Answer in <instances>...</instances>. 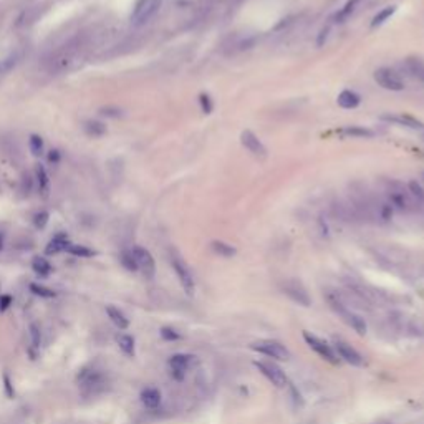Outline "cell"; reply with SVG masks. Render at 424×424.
Returning a JSON list of instances; mask_svg holds the SVG:
<instances>
[{"label":"cell","instance_id":"13","mask_svg":"<svg viewBox=\"0 0 424 424\" xmlns=\"http://www.w3.org/2000/svg\"><path fill=\"white\" fill-rule=\"evenodd\" d=\"M240 143L250 154H253L256 158H265L267 156V147L264 146L262 141L259 139L250 130H245L240 133Z\"/></svg>","mask_w":424,"mask_h":424},{"label":"cell","instance_id":"18","mask_svg":"<svg viewBox=\"0 0 424 424\" xmlns=\"http://www.w3.org/2000/svg\"><path fill=\"white\" fill-rule=\"evenodd\" d=\"M70 245H72V242L68 240V236L67 234H61V232H60V234H56L50 240V242H48L45 252H47V256H56V253L68 250Z\"/></svg>","mask_w":424,"mask_h":424},{"label":"cell","instance_id":"4","mask_svg":"<svg viewBox=\"0 0 424 424\" xmlns=\"http://www.w3.org/2000/svg\"><path fill=\"white\" fill-rule=\"evenodd\" d=\"M161 7V0H138L131 13V24L134 27H141L156 15Z\"/></svg>","mask_w":424,"mask_h":424},{"label":"cell","instance_id":"16","mask_svg":"<svg viewBox=\"0 0 424 424\" xmlns=\"http://www.w3.org/2000/svg\"><path fill=\"white\" fill-rule=\"evenodd\" d=\"M335 348H336V353L340 355L342 359H345L346 363H350L353 366H362L363 365V356L359 355V353L355 350V348H351V346L348 343H345V342H336L335 345Z\"/></svg>","mask_w":424,"mask_h":424},{"label":"cell","instance_id":"9","mask_svg":"<svg viewBox=\"0 0 424 424\" xmlns=\"http://www.w3.org/2000/svg\"><path fill=\"white\" fill-rule=\"evenodd\" d=\"M303 340H305L310 348L315 350L323 359H327V362H330V363H338L336 353L331 350V346L327 342L320 340V338L315 336V335H310L308 331H303Z\"/></svg>","mask_w":424,"mask_h":424},{"label":"cell","instance_id":"39","mask_svg":"<svg viewBox=\"0 0 424 424\" xmlns=\"http://www.w3.org/2000/svg\"><path fill=\"white\" fill-rule=\"evenodd\" d=\"M100 113L103 116H108V118H121L123 116V111L116 108V106H106V108H101Z\"/></svg>","mask_w":424,"mask_h":424},{"label":"cell","instance_id":"26","mask_svg":"<svg viewBox=\"0 0 424 424\" xmlns=\"http://www.w3.org/2000/svg\"><path fill=\"white\" fill-rule=\"evenodd\" d=\"M210 249L214 250L217 256H222V257L236 256V249H234V247L222 242V240H214V242H210Z\"/></svg>","mask_w":424,"mask_h":424},{"label":"cell","instance_id":"24","mask_svg":"<svg viewBox=\"0 0 424 424\" xmlns=\"http://www.w3.org/2000/svg\"><path fill=\"white\" fill-rule=\"evenodd\" d=\"M40 15V5H33V7H28L27 10H24V13L17 18V27H27V25H32L35 20L38 18Z\"/></svg>","mask_w":424,"mask_h":424},{"label":"cell","instance_id":"15","mask_svg":"<svg viewBox=\"0 0 424 424\" xmlns=\"http://www.w3.org/2000/svg\"><path fill=\"white\" fill-rule=\"evenodd\" d=\"M193 358L190 355H174L169 358V368L176 379H182L187 371V368L193 365Z\"/></svg>","mask_w":424,"mask_h":424},{"label":"cell","instance_id":"31","mask_svg":"<svg viewBox=\"0 0 424 424\" xmlns=\"http://www.w3.org/2000/svg\"><path fill=\"white\" fill-rule=\"evenodd\" d=\"M119 262H121V265L126 268V270H130V272H136V270H138L136 260H134L131 250H124V252H121V256H119Z\"/></svg>","mask_w":424,"mask_h":424},{"label":"cell","instance_id":"1","mask_svg":"<svg viewBox=\"0 0 424 424\" xmlns=\"http://www.w3.org/2000/svg\"><path fill=\"white\" fill-rule=\"evenodd\" d=\"M83 48H84L83 37H76L73 40H70L67 45L58 48V50L50 56V60H48V68H50V72H63L65 68H68V65L76 58V55H78Z\"/></svg>","mask_w":424,"mask_h":424},{"label":"cell","instance_id":"41","mask_svg":"<svg viewBox=\"0 0 424 424\" xmlns=\"http://www.w3.org/2000/svg\"><path fill=\"white\" fill-rule=\"evenodd\" d=\"M161 336L164 338V340H169V342H171V340H179V338H181V335L178 333V331L173 330V328H167V327L161 330Z\"/></svg>","mask_w":424,"mask_h":424},{"label":"cell","instance_id":"30","mask_svg":"<svg viewBox=\"0 0 424 424\" xmlns=\"http://www.w3.org/2000/svg\"><path fill=\"white\" fill-rule=\"evenodd\" d=\"M346 136H355V138H373L374 133L368 128H362V126H351V128H345L342 131Z\"/></svg>","mask_w":424,"mask_h":424},{"label":"cell","instance_id":"25","mask_svg":"<svg viewBox=\"0 0 424 424\" xmlns=\"http://www.w3.org/2000/svg\"><path fill=\"white\" fill-rule=\"evenodd\" d=\"M32 268H33L35 273L40 275V277H48V275L52 273V265L44 257H35L32 260Z\"/></svg>","mask_w":424,"mask_h":424},{"label":"cell","instance_id":"22","mask_svg":"<svg viewBox=\"0 0 424 424\" xmlns=\"http://www.w3.org/2000/svg\"><path fill=\"white\" fill-rule=\"evenodd\" d=\"M106 313H108L110 320H111L113 323H115L118 328L124 330V328H128V327H130V320H128V318H126V315H124V313H123L119 308L110 305V307H106Z\"/></svg>","mask_w":424,"mask_h":424},{"label":"cell","instance_id":"23","mask_svg":"<svg viewBox=\"0 0 424 424\" xmlns=\"http://www.w3.org/2000/svg\"><path fill=\"white\" fill-rule=\"evenodd\" d=\"M358 4H359V0H348V2H346V4L342 7V9L335 13L333 20H335V22H338V24L346 22V20H348V18L353 15V13H355Z\"/></svg>","mask_w":424,"mask_h":424},{"label":"cell","instance_id":"43","mask_svg":"<svg viewBox=\"0 0 424 424\" xmlns=\"http://www.w3.org/2000/svg\"><path fill=\"white\" fill-rule=\"evenodd\" d=\"M12 305V296L10 295H2L0 296V312H5L7 308Z\"/></svg>","mask_w":424,"mask_h":424},{"label":"cell","instance_id":"19","mask_svg":"<svg viewBox=\"0 0 424 424\" xmlns=\"http://www.w3.org/2000/svg\"><path fill=\"white\" fill-rule=\"evenodd\" d=\"M336 101H338V104L342 106V108H345V110H353V108H356V106H358L359 103H362V98H359V95L355 93V91L345 90V91H342L340 95H338Z\"/></svg>","mask_w":424,"mask_h":424},{"label":"cell","instance_id":"33","mask_svg":"<svg viewBox=\"0 0 424 424\" xmlns=\"http://www.w3.org/2000/svg\"><path fill=\"white\" fill-rule=\"evenodd\" d=\"M28 144H30V151L33 156H41L44 154V139H41L38 134H32L30 139H28Z\"/></svg>","mask_w":424,"mask_h":424},{"label":"cell","instance_id":"29","mask_svg":"<svg viewBox=\"0 0 424 424\" xmlns=\"http://www.w3.org/2000/svg\"><path fill=\"white\" fill-rule=\"evenodd\" d=\"M84 131L93 138H100L106 133V126L100 121H87L84 123Z\"/></svg>","mask_w":424,"mask_h":424},{"label":"cell","instance_id":"32","mask_svg":"<svg viewBox=\"0 0 424 424\" xmlns=\"http://www.w3.org/2000/svg\"><path fill=\"white\" fill-rule=\"evenodd\" d=\"M68 253H72V256H76V257H93L96 256V252L95 250H91L88 249V247H84V245H76V244H72L68 247Z\"/></svg>","mask_w":424,"mask_h":424},{"label":"cell","instance_id":"40","mask_svg":"<svg viewBox=\"0 0 424 424\" xmlns=\"http://www.w3.org/2000/svg\"><path fill=\"white\" fill-rule=\"evenodd\" d=\"M48 212H45V210H41V212H38L37 216H35V219H33V222H35V227H38V229H44L45 225H47V222H48Z\"/></svg>","mask_w":424,"mask_h":424},{"label":"cell","instance_id":"12","mask_svg":"<svg viewBox=\"0 0 424 424\" xmlns=\"http://www.w3.org/2000/svg\"><path fill=\"white\" fill-rule=\"evenodd\" d=\"M256 366L259 368V371L264 374V376L270 381L272 385H275L277 388H284L287 385V376L285 373L282 371L277 365L273 363H267V362H257Z\"/></svg>","mask_w":424,"mask_h":424},{"label":"cell","instance_id":"7","mask_svg":"<svg viewBox=\"0 0 424 424\" xmlns=\"http://www.w3.org/2000/svg\"><path fill=\"white\" fill-rule=\"evenodd\" d=\"M374 81H376L381 88L390 90V91H402L405 90V81L401 80L398 73H394L390 68H379L374 72Z\"/></svg>","mask_w":424,"mask_h":424},{"label":"cell","instance_id":"14","mask_svg":"<svg viewBox=\"0 0 424 424\" xmlns=\"http://www.w3.org/2000/svg\"><path fill=\"white\" fill-rule=\"evenodd\" d=\"M331 212H333V216L342 219V221H346V222H358L359 217L356 214L355 207H353V204L348 201H335L331 204Z\"/></svg>","mask_w":424,"mask_h":424},{"label":"cell","instance_id":"5","mask_svg":"<svg viewBox=\"0 0 424 424\" xmlns=\"http://www.w3.org/2000/svg\"><path fill=\"white\" fill-rule=\"evenodd\" d=\"M78 383L81 386V390L87 394H93L96 391H100L104 388L106 378L104 374L96 371V370H83L78 376Z\"/></svg>","mask_w":424,"mask_h":424},{"label":"cell","instance_id":"11","mask_svg":"<svg viewBox=\"0 0 424 424\" xmlns=\"http://www.w3.org/2000/svg\"><path fill=\"white\" fill-rule=\"evenodd\" d=\"M282 290H284L285 295L290 296V299L295 303H299V305H302V307H310V303H312L308 292L305 290V287H303L300 282H296V280H287V282H284V285H282Z\"/></svg>","mask_w":424,"mask_h":424},{"label":"cell","instance_id":"27","mask_svg":"<svg viewBox=\"0 0 424 424\" xmlns=\"http://www.w3.org/2000/svg\"><path fill=\"white\" fill-rule=\"evenodd\" d=\"M394 12H396V5H390V7H386V9L379 10L376 15L373 17V20H371V28H376L379 25H383L386 20L393 15Z\"/></svg>","mask_w":424,"mask_h":424},{"label":"cell","instance_id":"6","mask_svg":"<svg viewBox=\"0 0 424 424\" xmlns=\"http://www.w3.org/2000/svg\"><path fill=\"white\" fill-rule=\"evenodd\" d=\"M171 265L174 268L176 275H178V279L181 282L182 288H184V292L187 295H193L194 293V279H193V273L187 268V265L184 264V260H182L178 253H171Z\"/></svg>","mask_w":424,"mask_h":424},{"label":"cell","instance_id":"17","mask_svg":"<svg viewBox=\"0 0 424 424\" xmlns=\"http://www.w3.org/2000/svg\"><path fill=\"white\" fill-rule=\"evenodd\" d=\"M383 119L390 123H396L399 126H405V128H409V130H416V131H424V124L419 121V119H416L409 115H405V113H401V115H385Z\"/></svg>","mask_w":424,"mask_h":424},{"label":"cell","instance_id":"3","mask_svg":"<svg viewBox=\"0 0 424 424\" xmlns=\"http://www.w3.org/2000/svg\"><path fill=\"white\" fill-rule=\"evenodd\" d=\"M328 303H330V307L333 308L338 315H340L342 320L346 325H348V327H351L353 330H355L358 335H365L366 333V323H365L363 318L359 316V315H356L355 312H353V310L346 308L336 295H331L330 293L328 295Z\"/></svg>","mask_w":424,"mask_h":424},{"label":"cell","instance_id":"46","mask_svg":"<svg viewBox=\"0 0 424 424\" xmlns=\"http://www.w3.org/2000/svg\"><path fill=\"white\" fill-rule=\"evenodd\" d=\"M422 176H424V173H422Z\"/></svg>","mask_w":424,"mask_h":424},{"label":"cell","instance_id":"35","mask_svg":"<svg viewBox=\"0 0 424 424\" xmlns=\"http://www.w3.org/2000/svg\"><path fill=\"white\" fill-rule=\"evenodd\" d=\"M35 173H37V181H38V186H40V190L44 194H47L48 190V186H50V181H48V174L45 171L44 166H37L35 169Z\"/></svg>","mask_w":424,"mask_h":424},{"label":"cell","instance_id":"28","mask_svg":"<svg viewBox=\"0 0 424 424\" xmlns=\"http://www.w3.org/2000/svg\"><path fill=\"white\" fill-rule=\"evenodd\" d=\"M118 345L126 356H131V358L134 356V338L131 335H119Z\"/></svg>","mask_w":424,"mask_h":424},{"label":"cell","instance_id":"45","mask_svg":"<svg viewBox=\"0 0 424 424\" xmlns=\"http://www.w3.org/2000/svg\"><path fill=\"white\" fill-rule=\"evenodd\" d=\"M4 249V236H2V232H0V250Z\"/></svg>","mask_w":424,"mask_h":424},{"label":"cell","instance_id":"42","mask_svg":"<svg viewBox=\"0 0 424 424\" xmlns=\"http://www.w3.org/2000/svg\"><path fill=\"white\" fill-rule=\"evenodd\" d=\"M199 101H201V106L204 113H210L212 111V103H210V98L207 95H201L199 96Z\"/></svg>","mask_w":424,"mask_h":424},{"label":"cell","instance_id":"38","mask_svg":"<svg viewBox=\"0 0 424 424\" xmlns=\"http://www.w3.org/2000/svg\"><path fill=\"white\" fill-rule=\"evenodd\" d=\"M2 378H4V391L7 394V398H15V390H13V383L10 376L7 373H4Z\"/></svg>","mask_w":424,"mask_h":424},{"label":"cell","instance_id":"34","mask_svg":"<svg viewBox=\"0 0 424 424\" xmlns=\"http://www.w3.org/2000/svg\"><path fill=\"white\" fill-rule=\"evenodd\" d=\"M18 63V56L17 55H10V56H5V58L0 60V75H5L9 73L10 70H13L17 67Z\"/></svg>","mask_w":424,"mask_h":424},{"label":"cell","instance_id":"2","mask_svg":"<svg viewBox=\"0 0 424 424\" xmlns=\"http://www.w3.org/2000/svg\"><path fill=\"white\" fill-rule=\"evenodd\" d=\"M386 197H388L386 201L390 202L391 207H396L402 212L418 210L408 186H405L399 181H388L386 182Z\"/></svg>","mask_w":424,"mask_h":424},{"label":"cell","instance_id":"44","mask_svg":"<svg viewBox=\"0 0 424 424\" xmlns=\"http://www.w3.org/2000/svg\"><path fill=\"white\" fill-rule=\"evenodd\" d=\"M58 158H60L58 151H52V154H50V156H48V159H50L52 162H56V161H58Z\"/></svg>","mask_w":424,"mask_h":424},{"label":"cell","instance_id":"37","mask_svg":"<svg viewBox=\"0 0 424 424\" xmlns=\"http://www.w3.org/2000/svg\"><path fill=\"white\" fill-rule=\"evenodd\" d=\"M30 336H32V346L33 348H38L41 343V330L38 325L35 323L30 325Z\"/></svg>","mask_w":424,"mask_h":424},{"label":"cell","instance_id":"21","mask_svg":"<svg viewBox=\"0 0 424 424\" xmlns=\"http://www.w3.org/2000/svg\"><path fill=\"white\" fill-rule=\"evenodd\" d=\"M141 401L143 405L150 409H156L161 405V393L156 388H146V390L141 393Z\"/></svg>","mask_w":424,"mask_h":424},{"label":"cell","instance_id":"8","mask_svg":"<svg viewBox=\"0 0 424 424\" xmlns=\"http://www.w3.org/2000/svg\"><path fill=\"white\" fill-rule=\"evenodd\" d=\"M133 252V257L136 260V265H138V270L143 272V275L146 279H153L154 277V272H156V264H154V259L150 252H147L144 247H133L131 249Z\"/></svg>","mask_w":424,"mask_h":424},{"label":"cell","instance_id":"36","mask_svg":"<svg viewBox=\"0 0 424 424\" xmlns=\"http://www.w3.org/2000/svg\"><path fill=\"white\" fill-rule=\"evenodd\" d=\"M30 290L35 295L41 296V299H55L56 296V292H53L52 288H47V287L38 285V284H30Z\"/></svg>","mask_w":424,"mask_h":424},{"label":"cell","instance_id":"20","mask_svg":"<svg viewBox=\"0 0 424 424\" xmlns=\"http://www.w3.org/2000/svg\"><path fill=\"white\" fill-rule=\"evenodd\" d=\"M402 68H405V72L409 76H413V78L424 80V61H421L419 58H408L405 63H402Z\"/></svg>","mask_w":424,"mask_h":424},{"label":"cell","instance_id":"10","mask_svg":"<svg viewBox=\"0 0 424 424\" xmlns=\"http://www.w3.org/2000/svg\"><path fill=\"white\" fill-rule=\"evenodd\" d=\"M253 350L264 353V355H267L268 358L280 359V362H285V359L290 358V351H288L284 345L279 343V342H272V340L256 343L253 345Z\"/></svg>","mask_w":424,"mask_h":424}]
</instances>
